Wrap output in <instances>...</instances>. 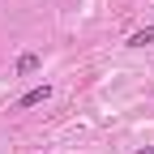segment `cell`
I'll return each instance as SVG.
<instances>
[{
  "mask_svg": "<svg viewBox=\"0 0 154 154\" xmlns=\"http://www.w3.org/2000/svg\"><path fill=\"white\" fill-rule=\"evenodd\" d=\"M146 43H154V26H146V30H137L128 38V47H146Z\"/></svg>",
  "mask_w": 154,
  "mask_h": 154,
  "instance_id": "3957f363",
  "label": "cell"
},
{
  "mask_svg": "<svg viewBox=\"0 0 154 154\" xmlns=\"http://www.w3.org/2000/svg\"><path fill=\"white\" fill-rule=\"evenodd\" d=\"M141 154H154V146H150V150H141Z\"/></svg>",
  "mask_w": 154,
  "mask_h": 154,
  "instance_id": "277c9868",
  "label": "cell"
},
{
  "mask_svg": "<svg viewBox=\"0 0 154 154\" xmlns=\"http://www.w3.org/2000/svg\"><path fill=\"white\" fill-rule=\"evenodd\" d=\"M38 64H43V60H38L34 51H22V56H17V73H22V77H26V73H34Z\"/></svg>",
  "mask_w": 154,
  "mask_h": 154,
  "instance_id": "7a4b0ae2",
  "label": "cell"
},
{
  "mask_svg": "<svg viewBox=\"0 0 154 154\" xmlns=\"http://www.w3.org/2000/svg\"><path fill=\"white\" fill-rule=\"evenodd\" d=\"M51 99V86L43 82V86H34V90H26L22 99H17V111H26V107H38V103H47Z\"/></svg>",
  "mask_w": 154,
  "mask_h": 154,
  "instance_id": "6da1fadb",
  "label": "cell"
}]
</instances>
